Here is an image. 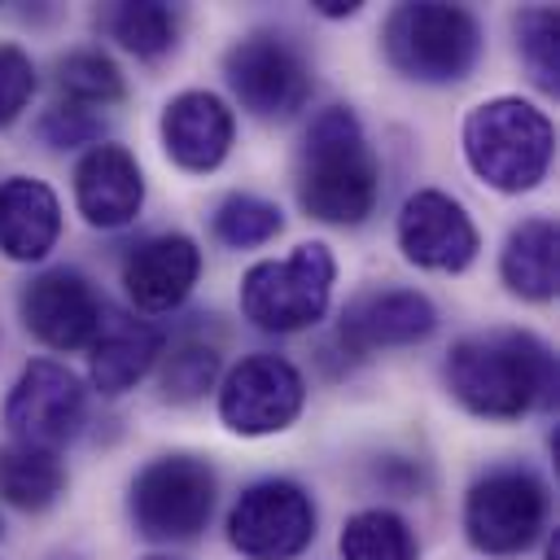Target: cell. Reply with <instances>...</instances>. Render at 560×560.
Returning <instances> with one entry per match:
<instances>
[{"label":"cell","mask_w":560,"mask_h":560,"mask_svg":"<svg viewBox=\"0 0 560 560\" xmlns=\"http://www.w3.org/2000/svg\"><path fill=\"white\" fill-rule=\"evenodd\" d=\"M556 385L560 372L551 346L521 328L464 337L446 354V389L481 420H516L534 407H551Z\"/></svg>","instance_id":"1"},{"label":"cell","mask_w":560,"mask_h":560,"mask_svg":"<svg viewBox=\"0 0 560 560\" xmlns=\"http://www.w3.org/2000/svg\"><path fill=\"white\" fill-rule=\"evenodd\" d=\"M381 192V162L363 136V122L346 105H328L311 118L298 149V201L311 219L354 228L372 214Z\"/></svg>","instance_id":"2"},{"label":"cell","mask_w":560,"mask_h":560,"mask_svg":"<svg viewBox=\"0 0 560 560\" xmlns=\"http://www.w3.org/2000/svg\"><path fill=\"white\" fill-rule=\"evenodd\" d=\"M556 131L551 118L521 101V96H494L468 109L464 118V158L472 175L499 192H529L551 166Z\"/></svg>","instance_id":"3"},{"label":"cell","mask_w":560,"mask_h":560,"mask_svg":"<svg viewBox=\"0 0 560 560\" xmlns=\"http://www.w3.org/2000/svg\"><path fill=\"white\" fill-rule=\"evenodd\" d=\"M385 61L416 83H455L481 57V26L464 4H398L381 26Z\"/></svg>","instance_id":"4"},{"label":"cell","mask_w":560,"mask_h":560,"mask_svg":"<svg viewBox=\"0 0 560 560\" xmlns=\"http://www.w3.org/2000/svg\"><path fill=\"white\" fill-rule=\"evenodd\" d=\"M332 249L324 241H306L289 258L254 262L241 276V311L262 332H302L324 319L332 302Z\"/></svg>","instance_id":"5"},{"label":"cell","mask_w":560,"mask_h":560,"mask_svg":"<svg viewBox=\"0 0 560 560\" xmlns=\"http://www.w3.org/2000/svg\"><path fill=\"white\" fill-rule=\"evenodd\" d=\"M127 508L149 542L197 538L214 512V468L197 455H158L136 472Z\"/></svg>","instance_id":"6"},{"label":"cell","mask_w":560,"mask_h":560,"mask_svg":"<svg viewBox=\"0 0 560 560\" xmlns=\"http://www.w3.org/2000/svg\"><path fill=\"white\" fill-rule=\"evenodd\" d=\"M547 525V486L529 468H490L464 499V534L486 556H521Z\"/></svg>","instance_id":"7"},{"label":"cell","mask_w":560,"mask_h":560,"mask_svg":"<svg viewBox=\"0 0 560 560\" xmlns=\"http://www.w3.org/2000/svg\"><path fill=\"white\" fill-rule=\"evenodd\" d=\"M315 538V503L298 481L271 477L249 490L228 512V542L249 560H293Z\"/></svg>","instance_id":"8"},{"label":"cell","mask_w":560,"mask_h":560,"mask_svg":"<svg viewBox=\"0 0 560 560\" xmlns=\"http://www.w3.org/2000/svg\"><path fill=\"white\" fill-rule=\"evenodd\" d=\"M306 402L302 372L280 354H245L219 385V420L241 438L284 433Z\"/></svg>","instance_id":"9"},{"label":"cell","mask_w":560,"mask_h":560,"mask_svg":"<svg viewBox=\"0 0 560 560\" xmlns=\"http://www.w3.org/2000/svg\"><path fill=\"white\" fill-rule=\"evenodd\" d=\"M223 74L254 118H293L311 96V70L302 52L271 31H254L232 44L223 57Z\"/></svg>","instance_id":"10"},{"label":"cell","mask_w":560,"mask_h":560,"mask_svg":"<svg viewBox=\"0 0 560 560\" xmlns=\"http://www.w3.org/2000/svg\"><path fill=\"white\" fill-rule=\"evenodd\" d=\"M83 424V385L52 359H31L4 398V429L22 446L57 451Z\"/></svg>","instance_id":"11"},{"label":"cell","mask_w":560,"mask_h":560,"mask_svg":"<svg viewBox=\"0 0 560 560\" xmlns=\"http://www.w3.org/2000/svg\"><path fill=\"white\" fill-rule=\"evenodd\" d=\"M18 311H22L26 332L39 337L52 350L92 346V337L101 328V315H105L96 289L74 267H52V271L31 276L18 293Z\"/></svg>","instance_id":"12"},{"label":"cell","mask_w":560,"mask_h":560,"mask_svg":"<svg viewBox=\"0 0 560 560\" xmlns=\"http://www.w3.org/2000/svg\"><path fill=\"white\" fill-rule=\"evenodd\" d=\"M398 249L416 267L464 271L477 258L481 236L455 197H446L442 188H420L398 210Z\"/></svg>","instance_id":"13"},{"label":"cell","mask_w":560,"mask_h":560,"mask_svg":"<svg viewBox=\"0 0 560 560\" xmlns=\"http://www.w3.org/2000/svg\"><path fill=\"white\" fill-rule=\"evenodd\" d=\"M201 276V249L184 232H162L140 241L122 258V289L136 311L144 315H166L175 311Z\"/></svg>","instance_id":"14"},{"label":"cell","mask_w":560,"mask_h":560,"mask_svg":"<svg viewBox=\"0 0 560 560\" xmlns=\"http://www.w3.org/2000/svg\"><path fill=\"white\" fill-rule=\"evenodd\" d=\"M438 328V306L420 289H368L341 311L337 337L354 354L424 341Z\"/></svg>","instance_id":"15"},{"label":"cell","mask_w":560,"mask_h":560,"mask_svg":"<svg viewBox=\"0 0 560 560\" xmlns=\"http://www.w3.org/2000/svg\"><path fill=\"white\" fill-rule=\"evenodd\" d=\"M74 206L92 228H127L144 206L140 162L122 144H92L74 166Z\"/></svg>","instance_id":"16"},{"label":"cell","mask_w":560,"mask_h":560,"mask_svg":"<svg viewBox=\"0 0 560 560\" xmlns=\"http://www.w3.org/2000/svg\"><path fill=\"white\" fill-rule=\"evenodd\" d=\"M232 109L214 92H179L162 109V149L179 171L206 175L232 149Z\"/></svg>","instance_id":"17"},{"label":"cell","mask_w":560,"mask_h":560,"mask_svg":"<svg viewBox=\"0 0 560 560\" xmlns=\"http://www.w3.org/2000/svg\"><path fill=\"white\" fill-rule=\"evenodd\" d=\"M88 372L101 394H127L136 381L149 376V368L162 359V332L149 319H136L127 311H105L101 328L88 346Z\"/></svg>","instance_id":"18"},{"label":"cell","mask_w":560,"mask_h":560,"mask_svg":"<svg viewBox=\"0 0 560 560\" xmlns=\"http://www.w3.org/2000/svg\"><path fill=\"white\" fill-rule=\"evenodd\" d=\"M61 236V206L44 179L9 175L0 184V254L13 262H39Z\"/></svg>","instance_id":"19"},{"label":"cell","mask_w":560,"mask_h":560,"mask_svg":"<svg viewBox=\"0 0 560 560\" xmlns=\"http://www.w3.org/2000/svg\"><path fill=\"white\" fill-rule=\"evenodd\" d=\"M499 276L508 284V293H516L525 302L556 298V284H560V232H556V223L542 214L516 223L503 241Z\"/></svg>","instance_id":"20"},{"label":"cell","mask_w":560,"mask_h":560,"mask_svg":"<svg viewBox=\"0 0 560 560\" xmlns=\"http://www.w3.org/2000/svg\"><path fill=\"white\" fill-rule=\"evenodd\" d=\"M66 494V468L57 451L9 442L0 446V499L18 512H44Z\"/></svg>","instance_id":"21"},{"label":"cell","mask_w":560,"mask_h":560,"mask_svg":"<svg viewBox=\"0 0 560 560\" xmlns=\"http://www.w3.org/2000/svg\"><path fill=\"white\" fill-rule=\"evenodd\" d=\"M346 560H416L411 525L389 508H363L341 525L337 538Z\"/></svg>","instance_id":"22"},{"label":"cell","mask_w":560,"mask_h":560,"mask_svg":"<svg viewBox=\"0 0 560 560\" xmlns=\"http://www.w3.org/2000/svg\"><path fill=\"white\" fill-rule=\"evenodd\" d=\"M105 26L136 57H162L175 44V9L162 0H122L105 13Z\"/></svg>","instance_id":"23"},{"label":"cell","mask_w":560,"mask_h":560,"mask_svg":"<svg viewBox=\"0 0 560 560\" xmlns=\"http://www.w3.org/2000/svg\"><path fill=\"white\" fill-rule=\"evenodd\" d=\"M57 92L70 101V105H114L122 101V74L118 66L96 52V48H74L57 61Z\"/></svg>","instance_id":"24"},{"label":"cell","mask_w":560,"mask_h":560,"mask_svg":"<svg viewBox=\"0 0 560 560\" xmlns=\"http://www.w3.org/2000/svg\"><path fill=\"white\" fill-rule=\"evenodd\" d=\"M210 228H214V236H219L223 245H232V249H254V245H267V241L280 236L284 214H280V206L267 201V197L232 192V197L219 201Z\"/></svg>","instance_id":"25"},{"label":"cell","mask_w":560,"mask_h":560,"mask_svg":"<svg viewBox=\"0 0 560 560\" xmlns=\"http://www.w3.org/2000/svg\"><path fill=\"white\" fill-rule=\"evenodd\" d=\"M516 48L534 83L542 92H556L560 88V18L551 4H534L516 13Z\"/></svg>","instance_id":"26"},{"label":"cell","mask_w":560,"mask_h":560,"mask_svg":"<svg viewBox=\"0 0 560 560\" xmlns=\"http://www.w3.org/2000/svg\"><path fill=\"white\" fill-rule=\"evenodd\" d=\"M214 381H219V354H214V346L184 341L162 363V398L166 402H197L206 389H214Z\"/></svg>","instance_id":"27"},{"label":"cell","mask_w":560,"mask_h":560,"mask_svg":"<svg viewBox=\"0 0 560 560\" xmlns=\"http://www.w3.org/2000/svg\"><path fill=\"white\" fill-rule=\"evenodd\" d=\"M39 140L48 144V149H79V144H101V118L92 114V109H83V105H52L44 118H39Z\"/></svg>","instance_id":"28"},{"label":"cell","mask_w":560,"mask_h":560,"mask_svg":"<svg viewBox=\"0 0 560 560\" xmlns=\"http://www.w3.org/2000/svg\"><path fill=\"white\" fill-rule=\"evenodd\" d=\"M35 96V61L18 44H0V127H9Z\"/></svg>","instance_id":"29"},{"label":"cell","mask_w":560,"mask_h":560,"mask_svg":"<svg viewBox=\"0 0 560 560\" xmlns=\"http://www.w3.org/2000/svg\"><path fill=\"white\" fill-rule=\"evenodd\" d=\"M315 9L324 18H350V13H359V0H319Z\"/></svg>","instance_id":"30"},{"label":"cell","mask_w":560,"mask_h":560,"mask_svg":"<svg viewBox=\"0 0 560 560\" xmlns=\"http://www.w3.org/2000/svg\"><path fill=\"white\" fill-rule=\"evenodd\" d=\"M547 560H560V534L547 538Z\"/></svg>","instance_id":"31"},{"label":"cell","mask_w":560,"mask_h":560,"mask_svg":"<svg viewBox=\"0 0 560 560\" xmlns=\"http://www.w3.org/2000/svg\"><path fill=\"white\" fill-rule=\"evenodd\" d=\"M149 560H175V556H149Z\"/></svg>","instance_id":"32"},{"label":"cell","mask_w":560,"mask_h":560,"mask_svg":"<svg viewBox=\"0 0 560 560\" xmlns=\"http://www.w3.org/2000/svg\"><path fill=\"white\" fill-rule=\"evenodd\" d=\"M0 534H4V525H0Z\"/></svg>","instance_id":"33"}]
</instances>
